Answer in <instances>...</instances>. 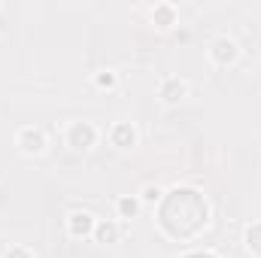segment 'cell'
<instances>
[{"mask_svg":"<svg viewBox=\"0 0 261 258\" xmlns=\"http://www.w3.org/2000/svg\"><path fill=\"white\" fill-rule=\"evenodd\" d=\"M67 140H70V146H73V149H88V146H94L97 134H94L91 125L76 122V125H70V131H67Z\"/></svg>","mask_w":261,"mask_h":258,"instance_id":"cell-2","label":"cell"},{"mask_svg":"<svg viewBox=\"0 0 261 258\" xmlns=\"http://www.w3.org/2000/svg\"><path fill=\"white\" fill-rule=\"evenodd\" d=\"M186 94V82H179V79H167V85H164V100H179Z\"/></svg>","mask_w":261,"mask_h":258,"instance_id":"cell-7","label":"cell"},{"mask_svg":"<svg viewBox=\"0 0 261 258\" xmlns=\"http://www.w3.org/2000/svg\"><path fill=\"white\" fill-rule=\"evenodd\" d=\"M213 61L216 64H231L234 58H237V43L234 40H228V37H219L216 43H213Z\"/></svg>","mask_w":261,"mask_h":258,"instance_id":"cell-3","label":"cell"},{"mask_svg":"<svg viewBox=\"0 0 261 258\" xmlns=\"http://www.w3.org/2000/svg\"><path fill=\"white\" fill-rule=\"evenodd\" d=\"M94 231V219L88 213H73L70 216V234L73 237H82V234H91Z\"/></svg>","mask_w":261,"mask_h":258,"instance_id":"cell-5","label":"cell"},{"mask_svg":"<svg viewBox=\"0 0 261 258\" xmlns=\"http://www.w3.org/2000/svg\"><path fill=\"white\" fill-rule=\"evenodd\" d=\"M134 137H137V134H134V128H130V125H119V128L113 131V143H116V146H122V149L134 143Z\"/></svg>","mask_w":261,"mask_h":258,"instance_id":"cell-6","label":"cell"},{"mask_svg":"<svg viewBox=\"0 0 261 258\" xmlns=\"http://www.w3.org/2000/svg\"><path fill=\"white\" fill-rule=\"evenodd\" d=\"M119 213H122V216H134V213H137V200L122 197V200H119Z\"/></svg>","mask_w":261,"mask_h":258,"instance_id":"cell-10","label":"cell"},{"mask_svg":"<svg viewBox=\"0 0 261 258\" xmlns=\"http://www.w3.org/2000/svg\"><path fill=\"white\" fill-rule=\"evenodd\" d=\"M94 231H97V237H100V240H107V243H113V240L119 237V231H116V225H113V222H107V225H97Z\"/></svg>","mask_w":261,"mask_h":258,"instance_id":"cell-9","label":"cell"},{"mask_svg":"<svg viewBox=\"0 0 261 258\" xmlns=\"http://www.w3.org/2000/svg\"><path fill=\"white\" fill-rule=\"evenodd\" d=\"M18 146H21L24 152H43L46 137H43V131H37V128H24L18 134Z\"/></svg>","mask_w":261,"mask_h":258,"instance_id":"cell-4","label":"cell"},{"mask_svg":"<svg viewBox=\"0 0 261 258\" xmlns=\"http://www.w3.org/2000/svg\"><path fill=\"white\" fill-rule=\"evenodd\" d=\"M210 219V207L203 200V194L195 189H173L164 194L161 207H158V222L161 228L176 237V240H189L206 225Z\"/></svg>","mask_w":261,"mask_h":258,"instance_id":"cell-1","label":"cell"},{"mask_svg":"<svg viewBox=\"0 0 261 258\" xmlns=\"http://www.w3.org/2000/svg\"><path fill=\"white\" fill-rule=\"evenodd\" d=\"M246 246L261 255V225H252V228L246 231Z\"/></svg>","mask_w":261,"mask_h":258,"instance_id":"cell-8","label":"cell"},{"mask_svg":"<svg viewBox=\"0 0 261 258\" xmlns=\"http://www.w3.org/2000/svg\"><path fill=\"white\" fill-rule=\"evenodd\" d=\"M186 258H216V255H210V252H192V255H186Z\"/></svg>","mask_w":261,"mask_h":258,"instance_id":"cell-14","label":"cell"},{"mask_svg":"<svg viewBox=\"0 0 261 258\" xmlns=\"http://www.w3.org/2000/svg\"><path fill=\"white\" fill-rule=\"evenodd\" d=\"M6 258H31V255H28L24 249H9V252H6Z\"/></svg>","mask_w":261,"mask_h":258,"instance_id":"cell-11","label":"cell"},{"mask_svg":"<svg viewBox=\"0 0 261 258\" xmlns=\"http://www.w3.org/2000/svg\"><path fill=\"white\" fill-rule=\"evenodd\" d=\"M97 85H113V76L107 73V76H97Z\"/></svg>","mask_w":261,"mask_h":258,"instance_id":"cell-13","label":"cell"},{"mask_svg":"<svg viewBox=\"0 0 261 258\" xmlns=\"http://www.w3.org/2000/svg\"><path fill=\"white\" fill-rule=\"evenodd\" d=\"M158 197H161L158 189H146V200H158Z\"/></svg>","mask_w":261,"mask_h":258,"instance_id":"cell-12","label":"cell"}]
</instances>
